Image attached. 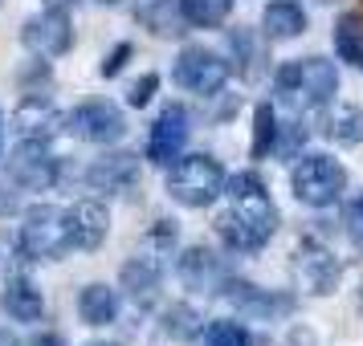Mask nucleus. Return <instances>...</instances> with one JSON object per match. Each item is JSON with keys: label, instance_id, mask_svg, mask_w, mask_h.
Wrapping results in <instances>:
<instances>
[{"label": "nucleus", "instance_id": "obj_15", "mask_svg": "<svg viewBox=\"0 0 363 346\" xmlns=\"http://www.w3.org/2000/svg\"><path fill=\"white\" fill-rule=\"evenodd\" d=\"M139 155L135 151H102L94 163L86 167V183L94 192H106V196H123L139 183Z\"/></svg>", "mask_w": 363, "mask_h": 346}, {"label": "nucleus", "instance_id": "obj_22", "mask_svg": "<svg viewBox=\"0 0 363 346\" xmlns=\"http://www.w3.org/2000/svg\"><path fill=\"white\" fill-rule=\"evenodd\" d=\"M330 45H335V57L347 62L351 69H363V17L359 13H343L330 29Z\"/></svg>", "mask_w": 363, "mask_h": 346}, {"label": "nucleus", "instance_id": "obj_26", "mask_svg": "<svg viewBox=\"0 0 363 346\" xmlns=\"http://www.w3.org/2000/svg\"><path fill=\"white\" fill-rule=\"evenodd\" d=\"M139 21H143L155 37H180L184 33V29H180L184 17H180V8L172 13V0H151V8H143Z\"/></svg>", "mask_w": 363, "mask_h": 346}, {"label": "nucleus", "instance_id": "obj_11", "mask_svg": "<svg viewBox=\"0 0 363 346\" xmlns=\"http://www.w3.org/2000/svg\"><path fill=\"white\" fill-rule=\"evenodd\" d=\"M188 134H192V122H188V110L180 102H167L164 110L155 115L147 134V163L155 167H172L188 147Z\"/></svg>", "mask_w": 363, "mask_h": 346}, {"label": "nucleus", "instance_id": "obj_37", "mask_svg": "<svg viewBox=\"0 0 363 346\" xmlns=\"http://www.w3.org/2000/svg\"><path fill=\"white\" fill-rule=\"evenodd\" d=\"M0 155H4V115H0Z\"/></svg>", "mask_w": 363, "mask_h": 346}, {"label": "nucleus", "instance_id": "obj_29", "mask_svg": "<svg viewBox=\"0 0 363 346\" xmlns=\"http://www.w3.org/2000/svg\"><path fill=\"white\" fill-rule=\"evenodd\" d=\"M176 241H180L176 220H155V229L147 232V248H151V253H160V257H172Z\"/></svg>", "mask_w": 363, "mask_h": 346}, {"label": "nucleus", "instance_id": "obj_20", "mask_svg": "<svg viewBox=\"0 0 363 346\" xmlns=\"http://www.w3.org/2000/svg\"><path fill=\"white\" fill-rule=\"evenodd\" d=\"M78 318L86 326H111L118 318V289L106 281H90L78 294Z\"/></svg>", "mask_w": 363, "mask_h": 346}, {"label": "nucleus", "instance_id": "obj_19", "mask_svg": "<svg viewBox=\"0 0 363 346\" xmlns=\"http://www.w3.org/2000/svg\"><path fill=\"white\" fill-rule=\"evenodd\" d=\"M306 33V8L298 0H269L262 13V37L269 45H286Z\"/></svg>", "mask_w": 363, "mask_h": 346}, {"label": "nucleus", "instance_id": "obj_28", "mask_svg": "<svg viewBox=\"0 0 363 346\" xmlns=\"http://www.w3.org/2000/svg\"><path fill=\"white\" fill-rule=\"evenodd\" d=\"M302 147H306V127H302V122H286V127H278L274 151H278L286 163H294L298 155H302Z\"/></svg>", "mask_w": 363, "mask_h": 346}, {"label": "nucleus", "instance_id": "obj_7", "mask_svg": "<svg viewBox=\"0 0 363 346\" xmlns=\"http://www.w3.org/2000/svg\"><path fill=\"white\" fill-rule=\"evenodd\" d=\"M294 273H298L302 294L327 297V294H335V289H339V281H343V261H339L323 241L302 236L298 248H294Z\"/></svg>", "mask_w": 363, "mask_h": 346}, {"label": "nucleus", "instance_id": "obj_13", "mask_svg": "<svg viewBox=\"0 0 363 346\" xmlns=\"http://www.w3.org/2000/svg\"><path fill=\"white\" fill-rule=\"evenodd\" d=\"M118 289L131 297L135 310H151L160 301V289H164V257L151 253V248L131 257L123 265V273H118Z\"/></svg>", "mask_w": 363, "mask_h": 346}, {"label": "nucleus", "instance_id": "obj_36", "mask_svg": "<svg viewBox=\"0 0 363 346\" xmlns=\"http://www.w3.org/2000/svg\"><path fill=\"white\" fill-rule=\"evenodd\" d=\"M0 346H21V342L13 338V334H9V330H0Z\"/></svg>", "mask_w": 363, "mask_h": 346}, {"label": "nucleus", "instance_id": "obj_5", "mask_svg": "<svg viewBox=\"0 0 363 346\" xmlns=\"http://www.w3.org/2000/svg\"><path fill=\"white\" fill-rule=\"evenodd\" d=\"M21 253L29 261H62L69 253V236H66V208L53 204H29L21 216L17 229Z\"/></svg>", "mask_w": 363, "mask_h": 346}, {"label": "nucleus", "instance_id": "obj_12", "mask_svg": "<svg viewBox=\"0 0 363 346\" xmlns=\"http://www.w3.org/2000/svg\"><path fill=\"white\" fill-rule=\"evenodd\" d=\"M176 277H180L192 294L220 297L225 285H229V277H233V269L225 265V257H216L213 248L192 245V248H184L180 257H176Z\"/></svg>", "mask_w": 363, "mask_h": 346}, {"label": "nucleus", "instance_id": "obj_9", "mask_svg": "<svg viewBox=\"0 0 363 346\" xmlns=\"http://www.w3.org/2000/svg\"><path fill=\"white\" fill-rule=\"evenodd\" d=\"M21 41L33 57H66L74 50V21L66 8H41L21 25Z\"/></svg>", "mask_w": 363, "mask_h": 346}, {"label": "nucleus", "instance_id": "obj_32", "mask_svg": "<svg viewBox=\"0 0 363 346\" xmlns=\"http://www.w3.org/2000/svg\"><path fill=\"white\" fill-rule=\"evenodd\" d=\"M155 90H160V74H143V78H139V82H131V90H127V106L143 110V106L155 98Z\"/></svg>", "mask_w": 363, "mask_h": 346}, {"label": "nucleus", "instance_id": "obj_34", "mask_svg": "<svg viewBox=\"0 0 363 346\" xmlns=\"http://www.w3.org/2000/svg\"><path fill=\"white\" fill-rule=\"evenodd\" d=\"M21 346H62V338H57V334H50V330H41V334H29Z\"/></svg>", "mask_w": 363, "mask_h": 346}, {"label": "nucleus", "instance_id": "obj_18", "mask_svg": "<svg viewBox=\"0 0 363 346\" xmlns=\"http://www.w3.org/2000/svg\"><path fill=\"white\" fill-rule=\"evenodd\" d=\"M220 297L233 301L237 313H249V318H278V313L294 310V297L269 294V289H262V285H253V281H245V277H229V285H225Z\"/></svg>", "mask_w": 363, "mask_h": 346}, {"label": "nucleus", "instance_id": "obj_33", "mask_svg": "<svg viewBox=\"0 0 363 346\" xmlns=\"http://www.w3.org/2000/svg\"><path fill=\"white\" fill-rule=\"evenodd\" d=\"M347 232H351V241L363 248V192L351 200V208H347Z\"/></svg>", "mask_w": 363, "mask_h": 346}, {"label": "nucleus", "instance_id": "obj_30", "mask_svg": "<svg viewBox=\"0 0 363 346\" xmlns=\"http://www.w3.org/2000/svg\"><path fill=\"white\" fill-rule=\"evenodd\" d=\"M229 53L233 62L245 69V74H253V62H257V50H253V37L245 33V29H233L229 33Z\"/></svg>", "mask_w": 363, "mask_h": 346}, {"label": "nucleus", "instance_id": "obj_25", "mask_svg": "<svg viewBox=\"0 0 363 346\" xmlns=\"http://www.w3.org/2000/svg\"><path fill=\"white\" fill-rule=\"evenodd\" d=\"M274 139H278V110L269 102H262L253 110V143H249V155L253 159H265L274 151Z\"/></svg>", "mask_w": 363, "mask_h": 346}, {"label": "nucleus", "instance_id": "obj_39", "mask_svg": "<svg viewBox=\"0 0 363 346\" xmlns=\"http://www.w3.org/2000/svg\"><path fill=\"white\" fill-rule=\"evenodd\" d=\"M99 4H123V0H99Z\"/></svg>", "mask_w": 363, "mask_h": 346}, {"label": "nucleus", "instance_id": "obj_4", "mask_svg": "<svg viewBox=\"0 0 363 346\" xmlns=\"http://www.w3.org/2000/svg\"><path fill=\"white\" fill-rule=\"evenodd\" d=\"M290 188H294L298 204H306V208H330L347 192V167L339 159L323 155V151L298 155L294 167H290Z\"/></svg>", "mask_w": 363, "mask_h": 346}, {"label": "nucleus", "instance_id": "obj_23", "mask_svg": "<svg viewBox=\"0 0 363 346\" xmlns=\"http://www.w3.org/2000/svg\"><path fill=\"white\" fill-rule=\"evenodd\" d=\"M160 330H164V338H172V342H196L200 334H204V313L196 306H188V301H172L160 313Z\"/></svg>", "mask_w": 363, "mask_h": 346}, {"label": "nucleus", "instance_id": "obj_40", "mask_svg": "<svg viewBox=\"0 0 363 346\" xmlns=\"http://www.w3.org/2000/svg\"><path fill=\"white\" fill-rule=\"evenodd\" d=\"M359 306H363V281H359Z\"/></svg>", "mask_w": 363, "mask_h": 346}, {"label": "nucleus", "instance_id": "obj_27", "mask_svg": "<svg viewBox=\"0 0 363 346\" xmlns=\"http://www.w3.org/2000/svg\"><path fill=\"white\" fill-rule=\"evenodd\" d=\"M204 346H249V330L237 318H216L204 326Z\"/></svg>", "mask_w": 363, "mask_h": 346}, {"label": "nucleus", "instance_id": "obj_6", "mask_svg": "<svg viewBox=\"0 0 363 346\" xmlns=\"http://www.w3.org/2000/svg\"><path fill=\"white\" fill-rule=\"evenodd\" d=\"M229 74H233V66L216 50H208V45H184L176 53V62H172V82L184 86L188 94H200V98L220 94L225 82H229Z\"/></svg>", "mask_w": 363, "mask_h": 346}, {"label": "nucleus", "instance_id": "obj_35", "mask_svg": "<svg viewBox=\"0 0 363 346\" xmlns=\"http://www.w3.org/2000/svg\"><path fill=\"white\" fill-rule=\"evenodd\" d=\"M45 4H50V8H74L78 0H45Z\"/></svg>", "mask_w": 363, "mask_h": 346}, {"label": "nucleus", "instance_id": "obj_21", "mask_svg": "<svg viewBox=\"0 0 363 346\" xmlns=\"http://www.w3.org/2000/svg\"><path fill=\"white\" fill-rule=\"evenodd\" d=\"M323 131H327V139H335L339 147L363 143V106H355V102H335L327 110V118H323Z\"/></svg>", "mask_w": 363, "mask_h": 346}, {"label": "nucleus", "instance_id": "obj_41", "mask_svg": "<svg viewBox=\"0 0 363 346\" xmlns=\"http://www.w3.org/2000/svg\"><path fill=\"white\" fill-rule=\"evenodd\" d=\"M0 4H4V0H0Z\"/></svg>", "mask_w": 363, "mask_h": 346}, {"label": "nucleus", "instance_id": "obj_10", "mask_svg": "<svg viewBox=\"0 0 363 346\" xmlns=\"http://www.w3.org/2000/svg\"><path fill=\"white\" fill-rule=\"evenodd\" d=\"M9 180L25 188V192H45L57 183V171H62V159L50 151V143H37V139H21L17 151L9 155Z\"/></svg>", "mask_w": 363, "mask_h": 346}, {"label": "nucleus", "instance_id": "obj_3", "mask_svg": "<svg viewBox=\"0 0 363 346\" xmlns=\"http://www.w3.org/2000/svg\"><path fill=\"white\" fill-rule=\"evenodd\" d=\"M164 188L180 208H208V204H216V196H225V167L216 155H204V151L180 155L167 167Z\"/></svg>", "mask_w": 363, "mask_h": 346}, {"label": "nucleus", "instance_id": "obj_1", "mask_svg": "<svg viewBox=\"0 0 363 346\" xmlns=\"http://www.w3.org/2000/svg\"><path fill=\"white\" fill-rule=\"evenodd\" d=\"M335 94H339V69H335V62L318 57V53L290 57L274 69V98L294 115L327 106V102H335Z\"/></svg>", "mask_w": 363, "mask_h": 346}, {"label": "nucleus", "instance_id": "obj_31", "mask_svg": "<svg viewBox=\"0 0 363 346\" xmlns=\"http://www.w3.org/2000/svg\"><path fill=\"white\" fill-rule=\"evenodd\" d=\"M131 57H135V45H131V41H118L115 50H111L106 57H102L99 74H102V78H118V74H123V66H127Z\"/></svg>", "mask_w": 363, "mask_h": 346}, {"label": "nucleus", "instance_id": "obj_38", "mask_svg": "<svg viewBox=\"0 0 363 346\" xmlns=\"http://www.w3.org/2000/svg\"><path fill=\"white\" fill-rule=\"evenodd\" d=\"M86 346H118V342H106V338H94V342H86Z\"/></svg>", "mask_w": 363, "mask_h": 346}, {"label": "nucleus", "instance_id": "obj_17", "mask_svg": "<svg viewBox=\"0 0 363 346\" xmlns=\"http://www.w3.org/2000/svg\"><path fill=\"white\" fill-rule=\"evenodd\" d=\"M0 313H4L9 322L33 326V322H41V313H45V294L37 289L33 277L9 273V277H4V289H0Z\"/></svg>", "mask_w": 363, "mask_h": 346}, {"label": "nucleus", "instance_id": "obj_2", "mask_svg": "<svg viewBox=\"0 0 363 346\" xmlns=\"http://www.w3.org/2000/svg\"><path fill=\"white\" fill-rule=\"evenodd\" d=\"M216 236H220V245L237 253V257H245V253H262L269 245V236L278 232V208H274V200L269 192H257V196H241L233 200V208L216 216Z\"/></svg>", "mask_w": 363, "mask_h": 346}, {"label": "nucleus", "instance_id": "obj_16", "mask_svg": "<svg viewBox=\"0 0 363 346\" xmlns=\"http://www.w3.org/2000/svg\"><path fill=\"white\" fill-rule=\"evenodd\" d=\"M66 236H69V253H94L102 248V241L111 236V212L102 208L99 200H78L66 208Z\"/></svg>", "mask_w": 363, "mask_h": 346}, {"label": "nucleus", "instance_id": "obj_24", "mask_svg": "<svg viewBox=\"0 0 363 346\" xmlns=\"http://www.w3.org/2000/svg\"><path fill=\"white\" fill-rule=\"evenodd\" d=\"M184 25H196V29H220L233 13V0H176Z\"/></svg>", "mask_w": 363, "mask_h": 346}, {"label": "nucleus", "instance_id": "obj_14", "mask_svg": "<svg viewBox=\"0 0 363 346\" xmlns=\"http://www.w3.org/2000/svg\"><path fill=\"white\" fill-rule=\"evenodd\" d=\"M9 131L17 134V139H37V143H50L53 134L66 131V115L53 106L50 98H41V94H25L17 102V110L9 118Z\"/></svg>", "mask_w": 363, "mask_h": 346}, {"label": "nucleus", "instance_id": "obj_8", "mask_svg": "<svg viewBox=\"0 0 363 346\" xmlns=\"http://www.w3.org/2000/svg\"><path fill=\"white\" fill-rule=\"evenodd\" d=\"M66 131L82 143H94V147H115L118 139L127 134V115L118 110L115 102L106 98H94V102H82L66 115Z\"/></svg>", "mask_w": 363, "mask_h": 346}]
</instances>
